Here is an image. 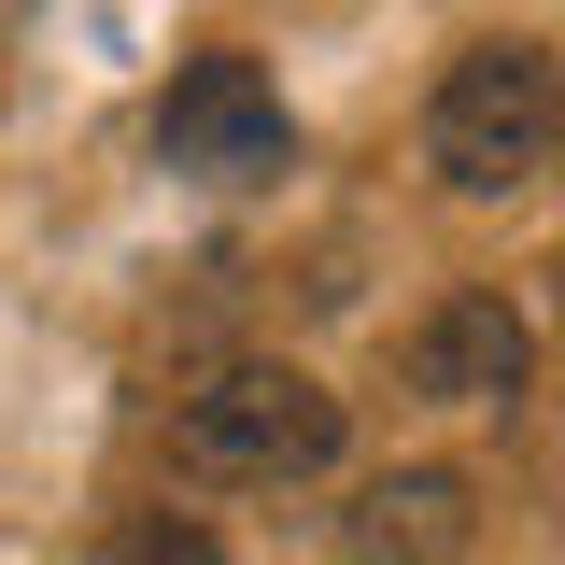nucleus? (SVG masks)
I'll use <instances>...</instances> for the list:
<instances>
[{
    "instance_id": "1",
    "label": "nucleus",
    "mask_w": 565,
    "mask_h": 565,
    "mask_svg": "<svg viewBox=\"0 0 565 565\" xmlns=\"http://www.w3.org/2000/svg\"><path fill=\"white\" fill-rule=\"evenodd\" d=\"M353 452V411L311 382V367H212L170 396V467L184 481H226V494H282V481H326Z\"/></svg>"
},
{
    "instance_id": "2",
    "label": "nucleus",
    "mask_w": 565,
    "mask_h": 565,
    "mask_svg": "<svg viewBox=\"0 0 565 565\" xmlns=\"http://www.w3.org/2000/svg\"><path fill=\"white\" fill-rule=\"evenodd\" d=\"M552 141H565V57L552 43H467V57L438 71V99H424V170L452 199L537 184Z\"/></svg>"
},
{
    "instance_id": "3",
    "label": "nucleus",
    "mask_w": 565,
    "mask_h": 565,
    "mask_svg": "<svg viewBox=\"0 0 565 565\" xmlns=\"http://www.w3.org/2000/svg\"><path fill=\"white\" fill-rule=\"evenodd\" d=\"M282 156H297V114H282V85L241 43H199L156 85V170H184V184H269Z\"/></svg>"
},
{
    "instance_id": "4",
    "label": "nucleus",
    "mask_w": 565,
    "mask_h": 565,
    "mask_svg": "<svg viewBox=\"0 0 565 565\" xmlns=\"http://www.w3.org/2000/svg\"><path fill=\"white\" fill-rule=\"evenodd\" d=\"M396 382H411L424 411H509V396L537 382V326H523V297H509V282H452V297H424L411 340H396Z\"/></svg>"
},
{
    "instance_id": "5",
    "label": "nucleus",
    "mask_w": 565,
    "mask_h": 565,
    "mask_svg": "<svg viewBox=\"0 0 565 565\" xmlns=\"http://www.w3.org/2000/svg\"><path fill=\"white\" fill-rule=\"evenodd\" d=\"M481 552V481L467 467H382L340 509V565H467Z\"/></svg>"
},
{
    "instance_id": "6",
    "label": "nucleus",
    "mask_w": 565,
    "mask_h": 565,
    "mask_svg": "<svg viewBox=\"0 0 565 565\" xmlns=\"http://www.w3.org/2000/svg\"><path fill=\"white\" fill-rule=\"evenodd\" d=\"M99 565H226V537H212L199 509H128V523H114V552Z\"/></svg>"
},
{
    "instance_id": "7",
    "label": "nucleus",
    "mask_w": 565,
    "mask_h": 565,
    "mask_svg": "<svg viewBox=\"0 0 565 565\" xmlns=\"http://www.w3.org/2000/svg\"><path fill=\"white\" fill-rule=\"evenodd\" d=\"M552 170H565V141H552Z\"/></svg>"
}]
</instances>
